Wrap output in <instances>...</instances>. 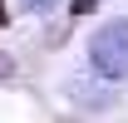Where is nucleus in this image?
Returning <instances> with one entry per match:
<instances>
[{
	"label": "nucleus",
	"instance_id": "obj_1",
	"mask_svg": "<svg viewBox=\"0 0 128 123\" xmlns=\"http://www.w3.org/2000/svg\"><path fill=\"white\" fill-rule=\"evenodd\" d=\"M89 64L98 79L123 84L128 79V20H104L89 40Z\"/></svg>",
	"mask_w": 128,
	"mask_h": 123
},
{
	"label": "nucleus",
	"instance_id": "obj_2",
	"mask_svg": "<svg viewBox=\"0 0 128 123\" xmlns=\"http://www.w3.org/2000/svg\"><path fill=\"white\" fill-rule=\"evenodd\" d=\"M20 5H25L30 15H44V10H54V5H59V0H20Z\"/></svg>",
	"mask_w": 128,
	"mask_h": 123
},
{
	"label": "nucleus",
	"instance_id": "obj_3",
	"mask_svg": "<svg viewBox=\"0 0 128 123\" xmlns=\"http://www.w3.org/2000/svg\"><path fill=\"white\" fill-rule=\"evenodd\" d=\"M69 5H74V15H84V10H94L98 0H69Z\"/></svg>",
	"mask_w": 128,
	"mask_h": 123
},
{
	"label": "nucleus",
	"instance_id": "obj_4",
	"mask_svg": "<svg viewBox=\"0 0 128 123\" xmlns=\"http://www.w3.org/2000/svg\"><path fill=\"white\" fill-rule=\"evenodd\" d=\"M0 25H5V5H0Z\"/></svg>",
	"mask_w": 128,
	"mask_h": 123
}]
</instances>
